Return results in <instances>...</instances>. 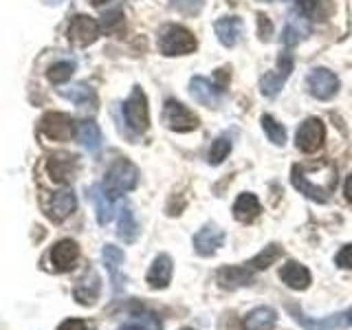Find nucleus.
I'll list each match as a JSON object with an SVG mask.
<instances>
[{"label": "nucleus", "instance_id": "obj_17", "mask_svg": "<svg viewBox=\"0 0 352 330\" xmlns=\"http://www.w3.org/2000/svg\"><path fill=\"white\" fill-rule=\"evenodd\" d=\"M190 95L198 104H203L207 108H218L220 102H223V88L214 86L209 80H205V77H192Z\"/></svg>", "mask_w": 352, "mask_h": 330}, {"label": "nucleus", "instance_id": "obj_8", "mask_svg": "<svg viewBox=\"0 0 352 330\" xmlns=\"http://www.w3.org/2000/svg\"><path fill=\"white\" fill-rule=\"evenodd\" d=\"M40 132L51 141H71L75 137V124L64 113H47L40 119Z\"/></svg>", "mask_w": 352, "mask_h": 330}, {"label": "nucleus", "instance_id": "obj_3", "mask_svg": "<svg viewBox=\"0 0 352 330\" xmlns=\"http://www.w3.org/2000/svg\"><path fill=\"white\" fill-rule=\"evenodd\" d=\"M196 38L190 29H185L181 25H168L161 29L159 36V51L168 58H174V55H187L196 51Z\"/></svg>", "mask_w": 352, "mask_h": 330}, {"label": "nucleus", "instance_id": "obj_13", "mask_svg": "<svg viewBox=\"0 0 352 330\" xmlns=\"http://www.w3.org/2000/svg\"><path fill=\"white\" fill-rule=\"evenodd\" d=\"M75 205H77V201H75L73 190L64 187V190L49 194V201L44 205V209H47V216L53 220V223H62V220H66L75 212Z\"/></svg>", "mask_w": 352, "mask_h": 330}, {"label": "nucleus", "instance_id": "obj_10", "mask_svg": "<svg viewBox=\"0 0 352 330\" xmlns=\"http://www.w3.org/2000/svg\"><path fill=\"white\" fill-rule=\"evenodd\" d=\"M99 293H102V280H99L97 271L86 269L73 286L75 302L82 304V306H93L99 300Z\"/></svg>", "mask_w": 352, "mask_h": 330}, {"label": "nucleus", "instance_id": "obj_15", "mask_svg": "<svg viewBox=\"0 0 352 330\" xmlns=\"http://www.w3.org/2000/svg\"><path fill=\"white\" fill-rule=\"evenodd\" d=\"M47 172L55 183H69L77 172V157L69 152L51 154L47 161Z\"/></svg>", "mask_w": 352, "mask_h": 330}, {"label": "nucleus", "instance_id": "obj_16", "mask_svg": "<svg viewBox=\"0 0 352 330\" xmlns=\"http://www.w3.org/2000/svg\"><path fill=\"white\" fill-rule=\"evenodd\" d=\"M253 271L249 264H240V267H223L218 271V286L227 291H236L240 286H249L253 282Z\"/></svg>", "mask_w": 352, "mask_h": 330}, {"label": "nucleus", "instance_id": "obj_45", "mask_svg": "<svg viewBox=\"0 0 352 330\" xmlns=\"http://www.w3.org/2000/svg\"><path fill=\"white\" fill-rule=\"evenodd\" d=\"M181 330H194V328H181Z\"/></svg>", "mask_w": 352, "mask_h": 330}, {"label": "nucleus", "instance_id": "obj_1", "mask_svg": "<svg viewBox=\"0 0 352 330\" xmlns=\"http://www.w3.org/2000/svg\"><path fill=\"white\" fill-rule=\"evenodd\" d=\"M291 183L306 198H313L317 203H326L330 201V194L335 192L337 170L328 161L295 163L291 170Z\"/></svg>", "mask_w": 352, "mask_h": 330}, {"label": "nucleus", "instance_id": "obj_4", "mask_svg": "<svg viewBox=\"0 0 352 330\" xmlns=\"http://www.w3.org/2000/svg\"><path fill=\"white\" fill-rule=\"evenodd\" d=\"M124 119L126 124L141 135V132H146L150 128V113H148V99L143 95V91L139 86L132 88L130 97L126 99L124 104Z\"/></svg>", "mask_w": 352, "mask_h": 330}, {"label": "nucleus", "instance_id": "obj_32", "mask_svg": "<svg viewBox=\"0 0 352 330\" xmlns=\"http://www.w3.org/2000/svg\"><path fill=\"white\" fill-rule=\"evenodd\" d=\"M262 128H264V132H267L269 141H273L275 146H284V143H286V130H284V126L280 124V121H275L271 115L262 117Z\"/></svg>", "mask_w": 352, "mask_h": 330}, {"label": "nucleus", "instance_id": "obj_25", "mask_svg": "<svg viewBox=\"0 0 352 330\" xmlns=\"http://www.w3.org/2000/svg\"><path fill=\"white\" fill-rule=\"evenodd\" d=\"M242 20L236 18V16H229V18H220L214 29H216V36L220 40V44H225V47H234V44L240 40L242 36Z\"/></svg>", "mask_w": 352, "mask_h": 330}, {"label": "nucleus", "instance_id": "obj_28", "mask_svg": "<svg viewBox=\"0 0 352 330\" xmlns=\"http://www.w3.org/2000/svg\"><path fill=\"white\" fill-rule=\"evenodd\" d=\"M60 95L69 99V102L77 104V106H91V104H95V93H93V88H88L84 82L75 84V86H71V88H62Z\"/></svg>", "mask_w": 352, "mask_h": 330}, {"label": "nucleus", "instance_id": "obj_36", "mask_svg": "<svg viewBox=\"0 0 352 330\" xmlns=\"http://www.w3.org/2000/svg\"><path fill=\"white\" fill-rule=\"evenodd\" d=\"M335 262L339 269H352V245H346L341 249L335 256Z\"/></svg>", "mask_w": 352, "mask_h": 330}, {"label": "nucleus", "instance_id": "obj_44", "mask_svg": "<svg viewBox=\"0 0 352 330\" xmlns=\"http://www.w3.org/2000/svg\"><path fill=\"white\" fill-rule=\"evenodd\" d=\"M262 3H273V0H262Z\"/></svg>", "mask_w": 352, "mask_h": 330}, {"label": "nucleus", "instance_id": "obj_22", "mask_svg": "<svg viewBox=\"0 0 352 330\" xmlns=\"http://www.w3.org/2000/svg\"><path fill=\"white\" fill-rule=\"evenodd\" d=\"M75 137H77V143L91 154H97L102 150V130L95 124V121H80V124H75Z\"/></svg>", "mask_w": 352, "mask_h": 330}, {"label": "nucleus", "instance_id": "obj_7", "mask_svg": "<svg viewBox=\"0 0 352 330\" xmlns=\"http://www.w3.org/2000/svg\"><path fill=\"white\" fill-rule=\"evenodd\" d=\"M293 64H295L293 53L282 51L280 60H278V69H275L273 73H267L260 80V91H262L264 97H278L280 95L284 82L289 80V75L293 71Z\"/></svg>", "mask_w": 352, "mask_h": 330}, {"label": "nucleus", "instance_id": "obj_42", "mask_svg": "<svg viewBox=\"0 0 352 330\" xmlns=\"http://www.w3.org/2000/svg\"><path fill=\"white\" fill-rule=\"evenodd\" d=\"M44 5H49V7H55V5H60V3H64V0H42Z\"/></svg>", "mask_w": 352, "mask_h": 330}, {"label": "nucleus", "instance_id": "obj_12", "mask_svg": "<svg viewBox=\"0 0 352 330\" xmlns=\"http://www.w3.org/2000/svg\"><path fill=\"white\" fill-rule=\"evenodd\" d=\"M306 86H308V93L317 99H333L339 91V80L333 71L328 69H315L311 71V75L306 77Z\"/></svg>", "mask_w": 352, "mask_h": 330}, {"label": "nucleus", "instance_id": "obj_14", "mask_svg": "<svg viewBox=\"0 0 352 330\" xmlns=\"http://www.w3.org/2000/svg\"><path fill=\"white\" fill-rule=\"evenodd\" d=\"M49 258H51V264H53L55 271L66 273V271H71L75 267L77 258H80V247H77L75 240H69V238L60 240V242H55V245L51 247Z\"/></svg>", "mask_w": 352, "mask_h": 330}, {"label": "nucleus", "instance_id": "obj_2", "mask_svg": "<svg viewBox=\"0 0 352 330\" xmlns=\"http://www.w3.org/2000/svg\"><path fill=\"white\" fill-rule=\"evenodd\" d=\"M139 183V170L135 163H130L128 159H117L113 165L106 170V179L102 183V190L110 198H119L126 192L135 190Z\"/></svg>", "mask_w": 352, "mask_h": 330}, {"label": "nucleus", "instance_id": "obj_26", "mask_svg": "<svg viewBox=\"0 0 352 330\" xmlns=\"http://www.w3.org/2000/svg\"><path fill=\"white\" fill-rule=\"evenodd\" d=\"M91 201L95 203V214H97V223L99 225H108L115 216V198H110L102 185H95L91 190Z\"/></svg>", "mask_w": 352, "mask_h": 330}, {"label": "nucleus", "instance_id": "obj_27", "mask_svg": "<svg viewBox=\"0 0 352 330\" xmlns=\"http://www.w3.org/2000/svg\"><path fill=\"white\" fill-rule=\"evenodd\" d=\"M117 234L119 238L128 242V245H132V242L137 240L139 236V225H137V220H135V214H132V209L130 207H124L121 209V214H119V225H117Z\"/></svg>", "mask_w": 352, "mask_h": 330}, {"label": "nucleus", "instance_id": "obj_34", "mask_svg": "<svg viewBox=\"0 0 352 330\" xmlns=\"http://www.w3.org/2000/svg\"><path fill=\"white\" fill-rule=\"evenodd\" d=\"M99 27L108 33H117L124 29V14H121V9H115V11H110V14H106Z\"/></svg>", "mask_w": 352, "mask_h": 330}, {"label": "nucleus", "instance_id": "obj_39", "mask_svg": "<svg viewBox=\"0 0 352 330\" xmlns=\"http://www.w3.org/2000/svg\"><path fill=\"white\" fill-rule=\"evenodd\" d=\"M58 330H88L86 322H82V319H66V322L60 324Z\"/></svg>", "mask_w": 352, "mask_h": 330}, {"label": "nucleus", "instance_id": "obj_35", "mask_svg": "<svg viewBox=\"0 0 352 330\" xmlns=\"http://www.w3.org/2000/svg\"><path fill=\"white\" fill-rule=\"evenodd\" d=\"M176 11H181L185 16H196L203 7V0H172Z\"/></svg>", "mask_w": 352, "mask_h": 330}, {"label": "nucleus", "instance_id": "obj_23", "mask_svg": "<svg viewBox=\"0 0 352 330\" xmlns=\"http://www.w3.org/2000/svg\"><path fill=\"white\" fill-rule=\"evenodd\" d=\"M262 212V205L256 196H253L251 192H242L238 198H236V203H234V218L240 220V223H253Z\"/></svg>", "mask_w": 352, "mask_h": 330}, {"label": "nucleus", "instance_id": "obj_31", "mask_svg": "<svg viewBox=\"0 0 352 330\" xmlns=\"http://www.w3.org/2000/svg\"><path fill=\"white\" fill-rule=\"evenodd\" d=\"M75 71V64L73 62H55L49 66V71H47V77H49V82L51 84H64V82H69L71 80V75Z\"/></svg>", "mask_w": 352, "mask_h": 330}, {"label": "nucleus", "instance_id": "obj_33", "mask_svg": "<svg viewBox=\"0 0 352 330\" xmlns=\"http://www.w3.org/2000/svg\"><path fill=\"white\" fill-rule=\"evenodd\" d=\"M231 152V141L227 137H218L212 146V152H209V163L212 165H220Z\"/></svg>", "mask_w": 352, "mask_h": 330}, {"label": "nucleus", "instance_id": "obj_21", "mask_svg": "<svg viewBox=\"0 0 352 330\" xmlns=\"http://www.w3.org/2000/svg\"><path fill=\"white\" fill-rule=\"evenodd\" d=\"M280 280L295 291H304L311 286V271H308L304 264L291 260L280 269Z\"/></svg>", "mask_w": 352, "mask_h": 330}, {"label": "nucleus", "instance_id": "obj_40", "mask_svg": "<svg viewBox=\"0 0 352 330\" xmlns=\"http://www.w3.org/2000/svg\"><path fill=\"white\" fill-rule=\"evenodd\" d=\"M258 22H260V25H262V33H260V36H262V40H267V38H269V31H271V25H269L267 16H264V14H260V16H258Z\"/></svg>", "mask_w": 352, "mask_h": 330}, {"label": "nucleus", "instance_id": "obj_20", "mask_svg": "<svg viewBox=\"0 0 352 330\" xmlns=\"http://www.w3.org/2000/svg\"><path fill=\"white\" fill-rule=\"evenodd\" d=\"M172 258L168 253H161V256L154 258L152 267L146 275V282L152 286V289H168L170 282H172Z\"/></svg>", "mask_w": 352, "mask_h": 330}, {"label": "nucleus", "instance_id": "obj_30", "mask_svg": "<svg viewBox=\"0 0 352 330\" xmlns=\"http://www.w3.org/2000/svg\"><path fill=\"white\" fill-rule=\"evenodd\" d=\"M306 36H308L306 20H302V25L297 20H289V22H286V27H284L282 42L286 44V47H295V44H300Z\"/></svg>", "mask_w": 352, "mask_h": 330}, {"label": "nucleus", "instance_id": "obj_38", "mask_svg": "<svg viewBox=\"0 0 352 330\" xmlns=\"http://www.w3.org/2000/svg\"><path fill=\"white\" fill-rule=\"evenodd\" d=\"M119 330H159V324L154 319H141L139 324H128V326H121Z\"/></svg>", "mask_w": 352, "mask_h": 330}, {"label": "nucleus", "instance_id": "obj_9", "mask_svg": "<svg viewBox=\"0 0 352 330\" xmlns=\"http://www.w3.org/2000/svg\"><path fill=\"white\" fill-rule=\"evenodd\" d=\"M324 137H326L324 124L317 117H311L300 126V130H297L295 143H297V148H300L302 152L313 154V152H317L319 148L324 146Z\"/></svg>", "mask_w": 352, "mask_h": 330}, {"label": "nucleus", "instance_id": "obj_41", "mask_svg": "<svg viewBox=\"0 0 352 330\" xmlns=\"http://www.w3.org/2000/svg\"><path fill=\"white\" fill-rule=\"evenodd\" d=\"M344 194H346V198L352 203V174L346 179V185H344Z\"/></svg>", "mask_w": 352, "mask_h": 330}, {"label": "nucleus", "instance_id": "obj_18", "mask_svg": "<svg viewBox=\"0 0 352 330\" xmlns=\"http://www.w3.org/2000/svg\"><path fill=\"white\" fill-rule=\"evenodd\" d=\"M223 242H225V231L214 227V225H207L194 236V249H196L198 256L209 258L223 247Z\"/></svg>", "mask_w": 352, "mask_h": 330}, {"label": "nucleus", "instance_id": "obj_6", "mask_svg": "<svg viewBox=\"0 0 352 330\" xmlns=\"http://www.w3.org/2000/svg\"><path fill=\"white\" fill-rule=\"evenodd\" d=\"M289 311L295 315V319L300 322V326L304 330H341V328H348L352 326V308L348 311H341V313H335L330 317H324V319H308L297 304H291Z\"/></svg>", "mask_w": 352, "mask_h": 330}, {"label": "nucleus", "instance_id": "obj_24", "mask_svg": "<svg viewBox=\"0 0 352 330\" xmlns=\"http://www.w3.org/2000/svg\"><path fill=\"white\" fill-rule=\"evenodd\" d=\"M278 324V313L269 306H260L253 308V311L245 317L242 322V328L245 330H271Z\"/></svg>", "mask_w": 352, "mask_h": 330}, {"label": "nucleus", "instance_id": "obj_11", "mask_svg": "<svg viewBox=\"0 0 352 330\" xmlns=\"http://www.w3.org/2000/svg\"><path fill=\"white\" fill-rule=\"evenodd\" d=\"M99 36H102V27L99 22L93 20L91 16H75L69 25V40L75 44V47H88L93 44Z\"/></svg>", "mask_w": 352, "mask_h": 330}, {"label": "nucleus", "instance_id": "obj_5", "mask_svg": "<svg viewBox=\"0 0 352 330\" xmlns=\"http://www.w3.org/2000/svg\"><path fill=\"white\" fill-rule=\"evenodd\" d=\"M163 124L174 132H192L198 128V117L190 108L183 106L176 99H168L163 106Z\"/></svg>", "mask_w": 352, "mask_h": 330}, {"label": "nucleus", "instance_id": "obj_29", "mask_svg": "<svg viewBox=\"0 0 352 330\" xmlns=\"http://www.w3.org/2000/svg\"><path fill=\"white\" fill-rule=\"evenodd\" d=\"M282 256V249L280 245H267L264 247L256 258L249 260L247 264L253 269V271H264V269H269L271 264H275V260H278Z\"/></svg>", "mask_w": 352, "mask_h": 330}, {"label": "nucleus", "instance_id": "obj_37", "mask_svg": "<svg viewBox=\"0 0 352 330\" xmlns=\"http://www.w3.org/2000/svg\"><path fill=\"white\" fill-rule=\"evenodd\" d=\"M317 5H319V0H295V7L304 18H311L317 11Z\"/></svg>", "mask_w": 352, "mask_h": 330}, {"label": "nucleus", "instance_id": "obj_43", "mask_svg": "<svg viewBox=\"0 0 352 330\" xmlns=\"http://www.w3.org/2000/svg\"><path fill=\"white\" fill-rule=\"evenodd\" d=\"M91 3H93L95 7H102V5H106V3H110V0H91Z\"/></svg>", "mask_w": 352, "mask_h": 330}, {"label": "nucleus", "instance_id": "obj_19", "mask_svg": "<svg viewBox=\"0 0 352 330\" xmlns=\"http://www.w3.org/2000/svg\"><path fill=\"white\" fill-rule=\"evenodd\" d=\"M102 258H104V264L110 273V282H113V289L115 293H121L124 291V273H121V264H124V251L115 245H106L104 251H102Z\"/></svg>", "mask_w": 352, "mask_h": 330}]
</instances>
